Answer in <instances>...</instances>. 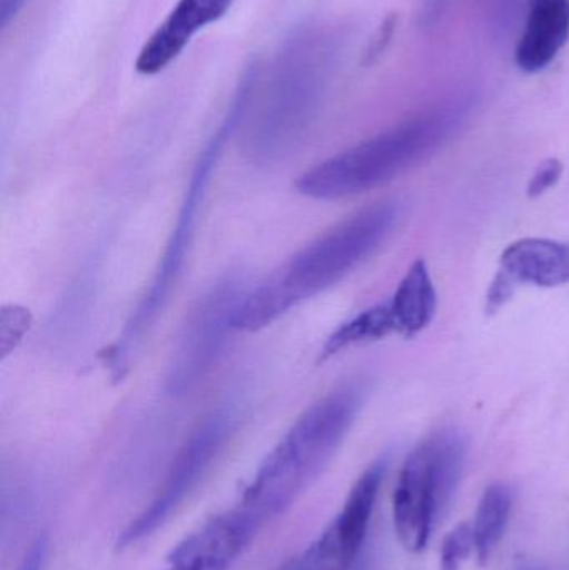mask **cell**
<instances>
[{"instance_id": "d4e9b609", "label": "cell", "mask_w": 569, "mask_h": 570, "mask_svg": "<svg viewBox=\"0 0 569 570\" xmlns=\"http://www.w3.org/2000/svg\"><path fill=\"white\" fill-rule=\"evenodd\" d=\"M353 570H364V568L363 566L360 564V562H357L356 568H354Z\"/></svg>"}, {"instance_id": "e0dca14e", "label": "cell", "mask_w": 569, "mask_h": 570, "mask_svg": "<svg viewBox=\"0 0 569 570\" xmlns=\"http://www.w3.org/2000/svg\"><path fill=\"white\" fill-rule=\"evenodd\" d=\"M391 334H396V324H394L390 305L384 302L344 322L324 344L323 357L340 354L341 351H346L354 345L380 341Z\"/></svg>"}, {"instance_id": "7c38bea8", "label": "cell", "mask_w": 569, "mask_h": 570, "mask_svg": "<svg viewBox=\"0 0 569 570\" xmlns=\"http://www.w3.org/2000/svg\"><path fill=\"white\" fill-rule=\"evenodd\" d=\"M233 3L234 0H179L140 49L137 72L143 76L163 72L199 30L223 19Z\"/></svg>"}, {"instance_id": "3957f363", "label": "cell", "mask_w": 569, "mask_h": 570, "mask_svg": "<svg viewBox=\"0 0 569 570\" xmlns=\"http://www.w3.org/2000/svg\"><path fill=\"white\" fill-rule=\"evenodd\" d=\"M463 114L431 110L350 147L297 180V190L316 200H340L370 193L424 163L457 132Z\"/></svg>"}, {"instance_id": "4fadbf2b", "label": "cell", "mask_w": 569, "mask_h": 570, "mask_svg": "<svg viewBox=\"0 0 569 570\" xmlns=\"http://www.w3.org/2000/svg\"><path fill=\"white\" fill-rule=\"evenodd\" d=\"M569 40V0H530L527 22L517 46L523 72L547 69Z\"/></svg>"}, {"instance_id": "ffe728a7", "label": "cell", "mask_w": 569, "mask_h": 570, "mask_svg": "<svg viewBox=\"0 0 569 570\" xmlns=\"http://www.w3.org/2000/svg\"><path fill=\"white\" fill-rule=\"evenodd\" d=\"M563 176V164L558 159H548L538 167L534 176L531 177L528 186V196L540 197L545 193L557 186L558 180Z\"/></svg>"}, {"instance_id": "52a82bcc", "label": "cell", "mask_w": 569, "mask_h": 570, "mask_svg": "<svg viewBox=\"0 0 569 570\" xmlns=\"http://www.w3.org/2000/svg\"><path fill=\"white\" fill-rule=\"evenodd\" d=\"M233 431L234 419L227 411L213 412L199 422L174 458L153 501L120 532L116 542L119 551L133 548L169 521L223 451Z\"/></svg>"}, {"instance_id": "5bb4252c", "label": "cell", "mask_w": 569, "mask_h": 570, "mask_svg": "<svg viewBox=\"0 0 569 570\" xmlns=\"http://www.w3.org/2000/svg\"><path fill=\"white\" fill-rule=\"evenodd\" d=\"M433 488L438 521L453 502L463 478L467 462V441L454 429H441L421 442Z\"/></svg>"}, {"instance_id": "cb8c5ba5", "label": "cell", "mask_w": 569, "mask_h": 570, "mask_svg": "<svg viewBox=\"0 0 569 570\" xmlns=\"http://www.w3.org/2000/svg\"><path fill=\"white\" fill-rule=\"evenodd\" d=\"M518 570H545V569L534 568V566H527V568H521V569H518Z\"/></svg>"}, {"instance_id": "9c48e42d", "label": "cell", "mask_w": 569, "mask_h": 570, "mask_svg": "<svg viewBox=\"0 0 569 570\" xmlns=\"http://www.w3.org/2000/svg\"><path fill=\"white\" fill-rule=\"evenodd\" d=\"M386 468V459H380L357 478L340 514L320 539L311 544L327 568L351 570L360 562L361 549L366 541Z\"/></svg>"}, {"instance_id": "ba28073f", "label": "cell", "mask_w": 569, "mask_h": 570, "mask_svg": "<svg viewBox=\"0 0 569 570\" xmlns=\"http://www.w3.org/2000/svg\"><path fill=\"white\" fill-rule=\"evenodd\" d=\"M263 524L243 505L214 515L167 556V570H229Z\"/></svg>"}, {"instance_id": "30bf717a", "label": "cell", "mask_w": 569, "mask_h": 570, "mask_svg": "<svg viewBox=\"0 0 569 570\" xmlns=\"http://www.w3.org/2000/svg\"><path fill=\"white\" fill-rule=\"evenodd\" d=\"M521 284L537 287L569 284V243L530 237L510 244L501 254L500 273L488 292V308H500Z\"/></svg>"}, {"instance_id": "7a4b0ae2", "label": "cell", "mask_w": 569, "mask_h": 570, "mask_svg": "<svg viewBox=\"0 0 569 570\" xmlns=\"http://www.w3.org/2000/svg\"><path fill=\"white\" fill-rule=\"evenodd\" d=\"M360 407V391L350 387L306 409L264 459L239 504L263 525L287 511L333 461Z\"/></svg>"}, {"instance_id": "8992f818", "label": "cell", "mask_w": 569, "mask_h": 570, "mask_svg": "<svg viewBox=\"0 0 569 570\" xmlns=\"http://www.w3.org/2000/svg\"><path fill=\"white\" fill-rule=\"evenodd\" d=\"M247 291L236 281L214 285L187 315L169 362L166 384L170 394L196 387L223 357L236 314Z\"/></svg>"}, {"instance_id": "277c9868", "label": "cell", "mask_w": 569, "mask_h": 570, "mask_svg": "<svg viewBox=\"0 0 569 570\" xmlns=\"http://www.w3.org/2000/svg\"><path fill=\"white\" fill-rule=\"evenodd\" d=\"M326 52L314 33L296 37L279 57L276 72L244 134V149L256 163H276L296 149L310 129L323 90Z\"/></svg>"}, {"instance_id": "2e32d148", "label": "cell", "mask_w": 569, "mask_h": 570, "mask_svg": "<svg viewBox=\"0 0 569 570\" xmlns=\"http://www.w3.org/2000/svg\"><path fill=\"white\" fill-rule=\"evenodd\" d=\"M513 511V491L503 482L491 484L481 495L474 514V554L480 564H487L503 539Z\"/></svg>"}, {"instance_id": "5b68a950", "label": "cell", "mask_w": 569, "mask_h": 570, "mask_svg": "<svg viewBox=\"0 0 569 570\" xmlns=\"http://www.w3.org/2000/svg\"><path fill=\"white\" fill-rule=\"evenodd\" d=\"M249 99V90L246 87H237L229 114H227L226 119L220 124L219 129L214 134L213 139L209 140L206 149L200 154L199 160H197L189 189H187L179 217H177L176 227H174L173 236H170L169 244H167L166 253L160 259L159 269H157L143 301L137 305L133 317L124 327L122 334L117 338L112 354H110L114 371L119 372V374L126 367L133 351L139 347L144 335L150 331L154 322L163 312L164 305H166L167 297H169L174 284H176L180 267H183L184 257H186V250L189 247L190 237H193L194 226H196L197 210H199L204 194H206L210 174L216 167L224 144L239 126L241 119L246 114Z\"/></svg>"}, {"instance_id": "8fae6325", "label": "cell", "mask_w": 569, "mask_h": 570, "mask_svg": "<svg viewBox=\"0 0 569 570\" xmlns=\"http://www.w3.org/2000/svg\"><path fill=\"white\" fill-rule=\"evenodd\" d=\"M393 522L398 541L408 552H423L438 522L428 462L423 449L408 455L393 495Z\"/></svg>"}, {"instance_id": "d6986e66", "label": "cell", "mask_w": 569, "mask_h": 570, "mask_svg": "<svg viewBox=\"0 0 569 570\" xmlns=\"http://www.w3.org/2000/svg\"><path fill=\"white\" fill-rule=\"evenodd\" d=\"M398 27V16L396 13H390L383 22L377 27L376 32L373 33V37L370 39V43H367L366 50H364L363 63L364 66H371V63L376 62L381 56H383L384 50L387 49V46L391 43V39H393L394 32H396Z\"/></svg>"}, {"instance_id": "6da1fadb", "label": "cell", "mask_w": 569, "mask_h": 570, "mask_svg": "<svg viewBox=\"0 0 569 570\" xmlns=\"http://www.w3.org/2000/svg\"><path fill=\"white\" fill-rule=\"evenodd\" d=\"M400 219V204L383 200L347 217L294 254L263 284L247 292L236 314L237 331L269 327L304 302L323 294L370 259Z\"/></svg>"}, {"instance_id": "603a6c76", "label": "cell", "mask_w": 569, "mask_h": 570, "mask_svg": "<svg viewBox=\"0 0 569 570\" xmlns=\"http://www.w3.org/2000/svg\"><path fill=\"white\" fill-rule=\"evenodd\" d=\"M279 570H306V566H304L303 556H296V558L287 561L286 564L283 566Z\"/></svg>"}, {"instance_id": "44dd1931", "label": "cell", "mask_w": 569, "mask_h": 570, "mask_svg": "<svg viewBox=\"0 0 569 570\" xmlns=\"http://www.w3.org/2000/svg\"><path fill=\"white\" fill-rule=\"evenodd\" d=\"M47 556V539L46 535H40L30 546L29 551L23 556L20 562L19 570H42L43 562Z\"/></svg>"}, {"instance_id": "ac0fdd59", "label": "cell", "mask_w": 569, "mask_h": 570, "mask_svg": "<svg viewBox=\"0 0 569 570\" xmlns=\"http://www.w3.org/2000/svg\"><path fill=\"white\" fill-rule=\"evenodd\" d=\"M471 554H474L473 528L463 522L458 524L441 544L440 570H461Z\"/></svg>"}, {"instance_id": "7402d4cb", "label": "cell", "mask_w": 569, "mask_h": 570, "mask_svg": "<svg viewBox=\"0 0 569 570\" xmlns=\"http://www.w3.org/2000/svg\"><path fill=\"white\" fill-rule=\"evenodd\" d=\"M26 2L27 0H0V26L7 27Z\"/></svg>"}, {"instance_id": "9a60e30c", "label": "cell", "mask_w": 569, "mask_h": 570, "mask_svg": "<svg viewBox=\"0 0 569 570\" xmlns=\"http://www.w3.org/2000/svg\"><path fill=\"white\" fill-rule=\"evenodd\" d=\"M387 305L396 324V334L403 337H416L433 322L438 294L424 261H416L410 267Z\"/></svg>"}]
</instances>
